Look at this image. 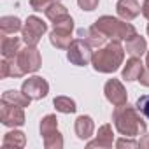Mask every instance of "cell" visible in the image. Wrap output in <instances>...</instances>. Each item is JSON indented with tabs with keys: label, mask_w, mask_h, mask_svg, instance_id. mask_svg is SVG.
<instances>
[{
	"label": "cell",
	"mask_w": 149,
	"mask_h": 149,
	"mask_svg": "<svg viewBox=\"0 0 149 149\" xmlns=\"http://www.w3.org/2000/svg\"><path fill=\"white\" fill-rule=\"evenodd\" d=\"M137 109H139L146 118H149V95H144V97H140V98L137 100Z\"/></svg>",
	"instance_id": "cell-19"
},
{
	"label": "cell",
	"mask_w": 149,
	"mask_h": 149,
	"mask_svg": "<svg viewBox=\"0 0 149 149\" xmlns=\"http://www.w3.org/2000/svg\"><path fill=\"white\" fill-rule=\"evenodd\" d=\"M95 26H97L102 33H105L107 37L112 35V37H116V39H126V40H128V39H132L133 35H137V33H135V28H133L132 25L121 23V21L112 19V18H109V16L100 18Z\"/></svg>",
	"instance_id": "cell-3"
},
{
	"label": "cell",
	"mask_w": 149,
	"mask_h": 149,
	"mask_svg": "<svg viewBox=\"0 0 149 149\" xmlns=\"http://www.w3.org/2000/svg\"><path fill=\"white\" fill-rule=\"evenodd\" d=\"M140 13V7L135 0H119L118 4V14L125 19H133Z\"/></svg>",
	"instance_id": "cell-11"
},
{
	"label": "cell",
	"mask_w": 149,
	"mask_h": 149,
	"mask_svg": "<svg viewBox=\"0 0 149 149\" xmlns=\"http://www.w3.org/2000/svg\"><path fill=\"white\" fill-rule=\"evenodd\" d=\"M40 65V58H39V53L33 49V47H26L23 49V53H19L18 56V61L14 63V70H13V76H21L25 72H33L37 70Z\"/></svg>",
	"instance_id": "cell-4"
},
{
	"label": "cell",
	"mask_w": 149,
	"mask_h": 149,
	"mask_svg": "<svg viewBox=\"0 0 149 149\" xmlns=\"http://www.w3.org/2000/svg\"><path fill=\"white\" fill-rule=\"evenodd\" d=\"M18 39H13V37H6L4 39V56L9 58V56H14L16 51H18Z\"/></svg>",
	"instance_id": "cell-17"
},
{
	"label": "cell",
	"mask_w": 149,
	"mask_h": 149,
	"mask_svg": "<svg viewBox=\"0 0 149 149\" xmlns=\"http://www.w3.org/2000/svg\"><path fill=\"white\" fill-rule=\"evenodd\" d=\"M147 33H149V26H147Z\"/></svg>",
	"instance_id": "cell-24"
},
{
	"label": "cell",
	"mask_w": 149,
	"mask_h": 149,
	"mask_svg": "<svg viewBox=\"0 0 149 149\" xmlns=\"http://www.w3.org/2000/svg\"><path fill=\"white\" fill-rule=\"evenodd\" d=\"M4 100H11L14 105L23 107V105H26V104L30 102V97H28V95L21 97V93H18V91H7V93L4 95Z\"/></svg>",
	"instance_id": "cell-15"
},
{
	"label": "cell",
	"mask_w": 149,
	"mask_h": 149,
	"mask_svg": "<svg viewBox=\"0 0 149 149\" xmlns=\"http://www.w3.org/2000/svg\"><path fill=\"white\" fill-rule=\"evenodd\" d=\"M123 61V47L118 42L109 44L107 47L100 49L93 56V65L100 72H114Z\"/></svg>",
	"instance_id": "cell-1"
},
{
	"label": "cell",
	"mask_w": 149,
	"mask_h": 149,
	"mask_svg": "<svg viewBox=\"0 0 149 149\" xmlns=\"http://www.w3.org/2000/svg\"><path fill=\"white\" fill-rule=\"evenodd\" d=\"M2 30L4 33H11L19 30V19L18 18H4L2 19Z\"/></svg>",
	"instance_id": "cell-18"
},
{
	"label": "cell",
	"mask_w": 149,
	"mask_h": 149,
	"mask_svg": "<svg viewBox=\"0 0 149 149\" xmlns=\"http://www.w3.org/2000/svg\"><path fill=\"white\" fill-rule=\"evenodd\" d=\"M91 58L90 46L84 44L83 40H74L68 47V60L74 61L76 65H86L88 60Z\"/></svg>",
	"instance_id": "cell-7"
},
{
	"label": "cell",
	"mask_w": 149,
	"mask_h": 149,
	"mask_svg": "<svg viewBox=\"0 0 149 149\" xmlns=\"http://www.w3.org/2000/svg\"><path fill=\"white\" fill-rule=\"evenodd\" d=\"M114 119H116V126L119 128L121 133H126V135H137L140 132L146 130L142 119L135 114L133 109H130L128 105L126 107H118L116 114H114Z\"/></svg>",
	"instance_id": "cell-2"
},
{
	"label": "cell",
	"mask_w": 149,
	"mask_h": 149,
	"mask_svg": "<svg viewBox=\"0 0 149 149\" xmlns=\"http://www.w3.org/2000/svg\"><path fill=\"white\" fill-rule=\"evenodd\" d=\"M147 68H149V53H147Z\"/></svg>",
	"instance_id": "cell-23"
},
{
	"label": "cell",
	"mask_w": 149,
	"mask_h": 149,
	"mask_svg": "<svg viewBox=\"0 0 149 149\" xmlns=\"http://www.w3.org/2000/svg\"><path fill=\"white\" fill-rule=\"evenodd\" d=\"M2 119L4 125H21L23 123V112L19 109V105H7V102L4 100V111H2Z\"/></svg>",
	"instance_id": "cell-10"
},
{
	"label": "cell",
	"mask_w": 149,
	"mask_h": 149,
	"mask_svg": "<svg viewBox=\"0 0 149 149\" xmlns=\"http://www.w3.org/2000/svg\"><path fill=\"white\" fill-rule=\"evenodd\" d=\"M46 32V23H42V19L32 16L28 18L25 28H23V37H25V42L28 46H35L40 39V35Z\"/></svg>",
	"instance_id": "cell-6"
},
{
	"label": "cell",
	"mask_w": 149,
	"mask_h": 149,
	"mask_svg": "<svg viewBox=\"0 0 149 149\" xmlns=\"http://www.w3.org/2000/svg\"><path fill=\"white\" fill-rule=\"evenodd\" d=\"M142 13H144V16L149 19V0H146V4H144V7H142Z\"/></svg>",
	"instance_id": "cell-22"
},
{
	"label": "cell",
	"mask_w": 149,
	"mask_h": 149,
	"mask_svg": "<svg viewBox=\"0 0 149 149\" xmlns=\"http://www.w3.org/2000/svg\"><path fill=\"white\" fill-rule=\"evenodd\" d=\"M126 51L132 54V56H140L144 51H146V40L139 35H133L132 39H128L126 42Z\"/></svg>",
	"instance_id": "cell-13"
},
{
	"label": "cell",
	"mask_w": 149,
	"mask_h": 149,
	"mask_svg": "<svg viewBox=\"0 0 149 149\" xmlns=\"http://www.w3.org/2000/svg\"><path fill=\"white\" fill-rule=\"evenodd\" d=\"M76 132H77V135H79L81 139L88 137V135L93 132V123H91V119H90L88 116H81V118L77 119V125H76Z\"/></svg>",
	"instance_id": "cell-14"
},
{
	"label": "cell",
	"mask_w": 149,
	"mask_h": 149,
	"mask_svg": "<svg viewBox=\"0 0 149 149\" xmlns=\"http://www.w3.org/2000/svg\"><path fill=\"white\" fill-rule=\"evenodd\" d=\"M105 95H107V98H109L114 105H118V107H121V105L126 104V91L123 90L121 83L116 81V79H112V81H109V83L105 84Z\"/></svg>",
	"instance_id": "cell-9"
},
{
	"label": "cell",
	"mask_w": 149,
	"mask_h": 149,
	"mask_svg": "<svg viewBox=\"0 0 149 149\" xmlns=\"http://www.w3.org/2000/svg\"><path fill=\"white\" fill-rule=\"evenodd\" d=\"M77 2L84 11H93L97 7V4H98V0H77Z\"/></svg>",
	"instance_id": "cell-21"
},
{
	"label": "cell",
	"mask_w": 149,
	"mask_h": 149,
	"mask_svg": "<svg viewBox=\"0 0 149 149\" xmlns=\"http://www.w3.org/2000/svg\"><path fill=\"white\" fill-rule=\"evenodd\" d=\"M54 105H56V109L61 111V112H74V111H76V104H74L70 98H67V97L56 98V100H54Z\"/></svg>",
	"instance_id": "cell-16"
},
{
	"label": "cell",
	"mask_w": 149,
	"mask_h": 149,
	"mask_svg": "<svg viewBox=\"0 0 149 149\" xmlns=\"http://www.w3.org/2000/svg\"><path fill=\"white\" fill-rule=\"evenodd\" d=\"M70 32H72V19L65 14L54 21V32L51 33V42L56 47H65L70 42Z\"/></svg>",
	"instance_id": "cell-5"
},
{
	"label": "cell",
	"mask_w": 149,
	"mask_h": 149,
	"mask_svg": "<svg viewBox=\"0 0 149 149\" xmlns=\"http://www.w3.org/2000/svg\"><path fill=\"white\" fill-rule=\"evenodd\" d=\"M23 93L30 98H42L47 93V83L42 77H32L23 84Z\"/></svg>",
	"instance_id": "cell-8"
},
{
	"label": "cell",
	"mask_w": 149,
	"mask_h": 149,
	"mask_svg": "<svg viewBox=\"0 0 149 149\" xmlns=\"http://www.w3.org/2000/svg\"><path fill=\"white\" fill-rule=\"evenodd\" d=\"M53 4H54V0H32V7L35 11H46V7Z\"/></svg>",
	"instance_id": "cell-20"
},
{
	"label": "cell",
	"mask_w": 149,
	"mask_h": 149,
	"mask_svg": "<svg viewBox=\"0 0 149 149\" xmlns=\"http://www.w3.org/2000/svg\"><path fill=\"white\" fill-rule=\"evenodd\" d=\"M140 74H142V63H140L137 58H132V60L126 63L125 70H123V77H125L126 81H135V79L140 77Z\"/></svg>",
	"instance_id": "cell-12"
}]
</instances>
